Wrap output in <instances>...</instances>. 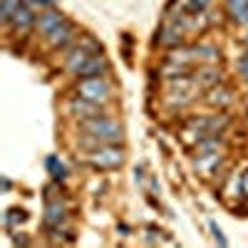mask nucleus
Returning <instances> with one entry per match:
<instances>
[{
    "label": "nucleus",
    "instance_id": "6",
    "mask_svg": "<svg viewBox=\"0 0 248 248\" xmlns=\"http://www.w3.org/2000/svg\"><path fill=\"white\" fill-rule=\"evenodd\" d=\"M47 40V45L52 47V50H70L77 40H79V28L72 23V20H62V23L45 37Z\"/></svg>",
    "mask_w": 248,
    "mask_h": 248
},
{
    "label": "nucleus",
    "instance_id": "1",
    "mask_svg": "<svg viewBox=\"0 0 248 248\" xmlns=\"http://www.w3.org/2000/svg\"><path fill=\"white\" fill-rule=\"evenodd\" d=\"M79 132L85 134L79 139V144L82 147H90V149L99 147V144H122V139H124V127L107 114L79 122Z\"/></svg>",
    "mask_w": 248,
    "mask_h": 248
},
{
    "label": "nucleus",
    "instance_id": "17",
    "mask_svg": "<svg viewBox=\"0 0 248 248\" xmlns=\"http://www.w3.org/2000/svg\"><path fill=\"white\" fill-rule=\"evenodd\" d=\"M196 60L203 65H216L221 60V50L216 45H196Z\"/></svg>",
    "mask_w": 248,
    "mask_h": 248
},
{
    "label": "nucleus",
    "instance_id": "18",
    "mask_svg": "<svg viewBox=\"0 0 248 248\" xmlns=\"http://www.w3.org/2000/svg\"><path fill=\"white\" fill-rule=\"evenodd\" d=\"M209 5H211V0H181L179 10L184 15H201V13L209 10Z\"/></svg>",
    "mask_w": 248,
    "mask_h": 248
},
{
    "label": "nucleus",
    "instance_id": "27",
    "mask_svg": "<svg viewBox=\"0 0 248 248\" xmlns=\"http://www.w3.org/2000/svg\"><path fill=\"white\" fill-rule=\"evenodd\" d=\"M10 186H13L10 179H3V191H10Z\"/></svg>",
    "mask_w": 248,
    "mask_h": 248
},
{
    "label": "nucleus",
    "instance_id": "9",
    "mask_svg": "<svg viewBox=\"0 0 248 248\" xmlns=\"http://www.w3.org/2000/svg\"><path fill=\"white\" fill-rule=\"evenodd\" d=\"M35 23H37V13L23 3V5L15 10L13 20L8 23V28H10L15 35H25V32H30V30L35 28Z\"/></svg>",
    "mask_w": 248,
    "mask_h": 248
},
{
    "label": "nucleus",
    "instance_id": "10",
    "mask_svg": "<svg viewBox=\"0 0 248 248\" xmlns=\"http://www.w3.org/2000/svg\"><path fill=\"white\" fill-rule=\"evenodd\" d=\"M109 70H112V65H109V60L105 57V55H92L85 65H82L79 70H77V79H85V77H107L109 75Z\"/></svg>",
    "mask_w": 248,
    "mask_h": 248
},
{
    "label": "nucleus",
    "instance_id": "5",
    "mask_svg": "<svg viewBox=\"0 0 248 248\" xmlns=\"http://www.w3.org/2000/svg\"><path fill=\"white\" fill-rule=\"evenodd\" d=\"M231 124L229 114H206V117H191L186 122V127L194 129L201 139L209 137V134H223V129Z\"/></svg>",
    "mask_w": 248,
    "mask_h": 248
},
{
    "label": "nucleus",
    "instance_id": "23",
    "mask_svg": "<svg viewBox=\"0 0 248 248\" xmlns=\"http://www.w3.org/2000/svg\"><path fill=\"white\" fill-rule=\"evenodd\" d=\"M209 229H211V233H214V238H216L218 246H229V241H226V236H223V231L218 229L216 221H209Z\"/></svg>",
    "mask_w": 248,
    "mask_h": 248
},
{
    "label": "nucleus",
    "instance_id": "14",
    "mask_svg": "<svg viewBox=\"0 0 248 248\" xmlns=\"http://www.w3.org/2000/svg\"><path fill=\"white\" fill-rule=\"evenodd\" d=\"M226 10L236 25H248V0H229Z\"/></svg>",
    "mask_w": 248,
    "mask_h": 248
},
{
    "label": "nucleus",
    "instance_id": "20",
    "mask_svg": "<svg viewBox=\"0 0 248 248\" xmlns=\"http://www.w3.org/2000/svg\"><path fill=\"white\" fill-rule=\"evenodd\" d=\"M20 5H23V0H0V20H3V25L10 23Z\"/></svg>",
    "mask_w": 248,
    "mask_h": 248
},
{
    "label": "nucleus",
    "instance_id": "13",
    "mask_svg": "<svg viewBox=\"0 0 248 248\" xmlns=\"http://www.w3.org/2000/svg\"><path fill=\"white\" fill-rule=\"evenodd\" d=\"M206 102H209L211 107H229L233 102V92L226 87V85H216L209 90V94H206Z\"/></svg>",
    "mask_w": 248,
    "mask_h": 248
},
{
    "label": "nucleus",
    "instance_id": "19",
    "mask_svg": "<svg viewBox=\"0 0 248 248\" xmlns=\"http://www.w3.org/2000/svg\"><path fill=\"white\" fill-rule=\"evenodd\" d=\"M28 221V211L25 209H10L8 214H5V229L8 231H15L20 223H25Z\"/></svg>",
    "mask_w": 248,
    "mask_h": 248
},
{
    "label": "nucleus",
    "instance_id": "15",
    "mask_svg": "<svg viewBox=\"0 0 248 248\" xmlns=\"http://www.w3.org/2000/svg\"><path fill=\"white\" fill-rule=\"evenodd\" d=\"M45 169L50 171V176L55 179V184H65L67 176H70L67 167L60 161V156H47V159H45Z\"/></svg>",
    "mask_w": 248,
    "mask_h": 248
},
{
    "label": "nucleus",
    "instance_id": "3",
    "mask_svg": "<svg viewBox=\"0 0 248 248\" xmlns=\"http://www.w3.org/2000/svg\"><path fill=\"white\" fill-rule=\"evenodd\" d=\"M99 52H102V45L94 37H79L65 55V70L70 75H77V70L85 65L92 55H99Z\"/></svg>",
    "mask_w": 248,
    "mask_h": 248
},
{
    "label": "nucleus",
    "instance_id": "22",
    "mask_svg": "<svg viewBox=\"0 0 248 248\" xmlns=\"http://www.w3.org/2000/svg\"><path fill=\"white\" fill-rule=\"evenodd\" d=\"M236 70H238V75H241V77L248 82V50H246V52H243V55L236 60Z\"/></svg>",
    "mask_w": 248,
    "mask_h": 248
},
{
    "label": "nucleus",
    "instance_id": "12",
    "mask_svg": "<svg viewBox=\"0 0 248 248\" xmlns=\"http://www.w3.org/2000/svg\"><path fill=\"white\" fill-rule=\"evenodd\" d=\"M194 79H196V85L199 87H206V90H211L216 85H221V70L216 65H201L196 72H194Z\"/></svg>",
    "mask_w": 248,
    "mask_h": 248
},
{
    "label": "nucleus",
    "instance_id": "7",
    "mask_svg": "<svg viewBox=\"0 0 248 248\" xmlns=\"http://www.w3.org/2000/svg\"><path fill=\"white\" fill-rule=\"evenodd\" d=\"M43 221H45V229H47L50 236H60L62 226L67 223V203L62 199H47Z\"/></svg>",
    "mask_w": 248,
    "mask_h": 248
},
{
    "label": "nucleus",
    "instance_id": "16",
    "mask_svg": "<svg viewBox=\"0 0 248 248\" xmlns=\"http://www.w3.org/2000/svg\"><path fill=\"white\" fill-rule=\"evenodd\" d=\"M221 161H223V154H221V152H216V154H206V156H199V159H196V169L203 171V176H211V174H216L214 167H218Z\"/></svg>",
    "mask_w": 248,
    "mask_h": 248
},
{
    "label": "nucleus",
    "instance_id": "8",
    "mask_svg": "<svg viewBox=\"0 0 248 248\" xmlns=\"http://www.w3.org/2000/svg\"><path fill=\"white\" fill-rule=\"evenodd\" d=\"M67 109H70V114H72V117H77L79 122L107 114L105 105H94V102H90V99H85V97H79V94H75V97L67 102Z\"/></svg>",
    "mask_w": 248,
    "mask_h": 248
},
{
    "label": "nucleus",
    "instance_id": "24",
    "mask_svg": "<svg viewBox=\"0 0 248 248\" xmlns=\"http://www.w3.org/2000/svg\"><path fill=\"white\" fill-rule=\"evenodd\" d=\"M13 243H15V246H30V238L20 233V236H13Z\"/></svg>",
    "mask_w": 248,
    "mask_h": 248
},
{
    "label": "nucleus",
    "instance_id": "21",
    "mask_svg": "<svg viewBox=\"0 0 248 248\" xmlns=\"http://www.w3.org/2000/svg\"><path fill=\"white\" fill-rule=\"evenodd\" d=\"M23 3H25L28 8H32L37 15L45 13V10H50V8H55V0H23Z\"/></svg>",
    "mask_w": 248,
    "mask_h": 248
},
{
    "label": "nucleus",
    "instance_id": "4",
    "mask_svg": "<svg viewBox=\"0 0 248 248\" xmlns=\"http://www.w3.org/2000/svg\"><path fill=\"white\" fill-rule=\"evenodd\" d=\"M112 92H114V87L107 77H85L77 82V94L94 102V105H107L114 97Z\"/></svg>",
    "mask_w": 248,
    "mask_h": 248
},
{
    "label": "nucleus",
    "instance_id": "25",
    "mask_svg": "<svg viewBox=\"0 0 248 248\" xmlns=\"http://www.w3.org/2000/svg\"><path fill=\"white\" fill-rule=\"evenodd\" d=\"M241 191H243V196H248V171H246L243 179H241Z\"/></svg>",
    "mask_w": 248,
    "mask_h": 248
},
{
    "label": "nucleus",
    "instance_id": "26",
    "mask_svg": "<svg viewBox=\"0 0 248 248\" xmlns=\"http://www.w3.org/2000/svg\"><path fill=\"white\" fill-rule=\"evenodd\" d=\"M117 229L122 231V236H129V226H124V223H119V226H117Z\"/></svg>",
    "mask_w": 248,
    "mask_h": 248
},
{
    "label": "nucleus",
    "instance_id": "2",
    "mask_svg": "<svg viewBox=\"0 0 248 248\" xmlns=\"http://www.w3.org/2000/svg\"><path fill=\"white\" fill-rule=\"evenodd\" d=\"M85 161L92 169H99V171L119 169L124 164V149L119 144H99V147H94L85 154Z\"/></svg>",
    "mask_w": 248,
    "mask_h": 248
},
{
    "label": "nucleus",
    "instance_id": "28",
    "mask_svg": "<svg viewBox=\"0 0 248 248\" xmlns=\"http://www.w3.org/2000/svg\"><path fill=\"white\" fill-rule=\"evenodd\" d=\"M243 45H246V47H248V35H246V37H243Z\"/></svg>",
    "mask_w": 248,
    "mask_h": 248
},
{
    "label": "nucleus",
    "instance_id": "11",
    "mask_svg": "<svg viewBox=\"0 0 248 248\" xmlns=\"http://www.w3.org/2000/svg\"><path fill=\"white\" fill-rule=\"evenodd\" d=\"M62 20H67L65 15H62L57 8H50V10H45V13H40L37 15V23H35V30L40 32V35H43V37H47L60 23H62Z\"/></svg>",
    "mask_w": 248,
    "mask_h": 248
}]
</instances>
